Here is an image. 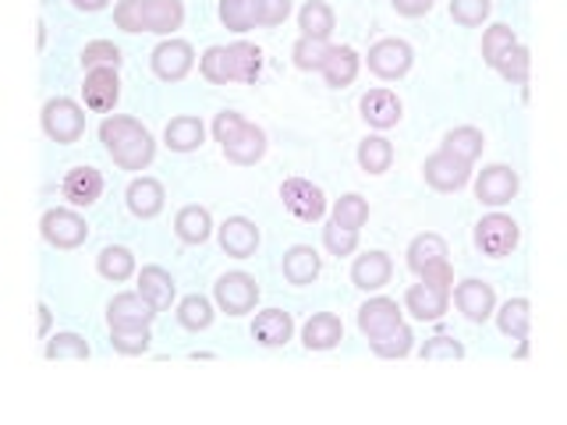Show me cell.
<instances>
[{"mask_svg": "<svg viewBox=\"0 0 567 425\" xmlns=\"http://www.w3.org/2000/svg\"><path fill=\"white\" fill-rule=\"evenodd\" d=\"M330 220H337L341 227H351V230H362L369 224V199L359 191L341 195V199L330 206Z\"/></svg>", "mask_w": 567, "mask_h": 425, "instance_id": "obj_40", "label": "cell"}, {"mask_svg": "<svg viewBox=\"0 0 567 425\" xmlns=\"http://www.w3.org/2000/svg\"><path fill=\"white\" fill-rule=\"evenodd\" d=\"M401 319H404V309L398 305V301L386 298V294H377V291H372L369 301L359 305V330H362L365 341H377V336L390 333Z\"/></svg>", "mask_w": 567, "mask_h": 425, "instance_id": "obj_16", "label": "cell"}, {"mask_svg": "<svg viewBox=\"0 0 567 425\" xmlns=\"http://www.w3.org/2000/svg\"><path fill=\"white\" fill-rule=\"evenodd\" d=\"M182 25H185L182 0H142V32L174 35Z\"/></svg>", "mask_w": 567, "mask_h": 425, "instance_id": "obj_26", "label": "cell"}, {"mask_svg": "<svg viewBox=\"0 0 567 425\" xmlns=\"http://www.w3.org/2000/svg\"><path fill=\"white\" fill-rule=\"evenodd\" d=\"M514 359H528V336H522L518 348H514Z\"/></svg>", "mask_w": 567, "mask_h": 425, "instance_id": "obj_57", "label": "cell"}, {"mask_svg": "<svg viewBox=\"0 0 567 425\" xmlns=\"http://www.w3.org/2000/svg\"><path fill=\"white\" fill-rule=\"evenodd\" d=\"M472 167L475 164H468V159H461L451 149L440 146V149H433L430 156H425L422 177H425V185H430L433 191L451 195V191H461L472 182Z\"/></svg>", "mask_w": 567, "mask_h": 425, "instance_id": "obj_7", "label": "cell"}, {"mask_svg": "<svg viewBox=\"0 0 567 425\" xmlns=\"http://www.w3.org/2000/svg\"><path fill=\"white\" fill-rule=\"evenodd\" d=\"M199 75L209 85H230V82H256L262 75V50L248 40L238 43H217L199 58Z\"/></svg>", "mask_w": 567, "mask_h": 425, "instance_id": "obj_2", "label": "cell"}, {"mask_svg": "<svg viewBox=\"0 0 567 425\" xmlns=\"http://www.w3.org/2000/svg\"><path fill=\"white\" fill-rule=\"evenodd\" d=\"M61 195L68 199V206L89 209L93 203H100V195H103V174L96 167H85V164L71 167L61 182Z\"/></svg>", "mask_w": 567, "mask_h": 425, "instance_id": "obj_22", "label": "cell"}, {"mask_svg": "<svg viewBox=\"0 0 567 425\" xmlns=\"http://www.w3.org/2000/svg\"><path fill=\"white\" fill-rule=\"evenodd\" d=\"M43 354L50 362H61V359H75V362H85L89 354H93V348H89V341L82 333H50L47 336V344H43Z\"/></svg>", "mask_w": 567, "mask_h": 425, "instance_id": "obj_38", "label": "cell"}, {"mask_svg": "<svg viewBox=\"0 0 567 425\" xmlns=\"http://www.w3.org/2000/svg\"><path fill=\"white\" fill-rule=\"evenodd\" d=\"M142 298L150 301L153 305V312L159 315V312H167L171 305H174V298H177V283H174V277L164 270V266H156V262H150V266H142L138 270V288H135Z\"/></svg>", "mask_w": 567, "mask_h": 425, "instance_id": "obj_23", "label": "cell"}, {"mask_svg": "<svg viewBox=\"0 0 567 425\" xmlns=\"http://www.w3.org/2000/svg\"><path fill=\"white\" fill-rule=\"evenodd\" d=\"M404 312H412L419 323H436V319H443V312L451 309V294L447 291H436L430 288V283H412V288L404 291Z\"/></svg>", "mask_w": 567, "mask_h": 425, "instance_id": "obj_24", "label": "cell"}, {"mask_svg": "<svg viewBox=\"0 0 567 425\" xmlns=\"http://www.w3.org/2000/svg\"><path fill=\"white\" fill-rule=\"evenodd\" d=\"M124 203H128L132 217L153 220L167 206V188H164V182H156V177L138 174V177H132V182H128V188H124Z\"/></svg>", "mask_w": 567, "mask_h": 425, "instance_id": "obj_17", "label": "cell"}, {"mask_svg": "<svg viewBox=\"0 0 567 425\" xmlns=\"http://www.w3.org/2000/svg\"><path fill=\"white\" fill-rule=\"evenodd\" d=\"M174 235L182 238L185 245H203V241H209V235H213L209 209L199 206V203L182 206V209H177V217H174Z\"/></svg>", "mask_w": 567, "mask_h": 425, "instance_id": "obj_30", "label": "cell"}, {"mask_svg": "<svg viewBox=\"0 0 567 425\" xmlns=\"http://www.w3.org/2000/svg\"><path fill=\"white\" fill-rule=\"evenodd\" d=\"M323 248H327L330 256H337V259L354 256V252H359V230L341 227L337 220H327L323 224Z\"/></svg>", "mask_w": 567, "mask_h": 425, "instance_id": "obj_43", "label": "cell"}, {"mask_svg": "<svg viewBox=\"0 0 567 425\" xmlns=\"http://www.w3.org/2000/svg\"><path fill=\"white\" fill-rule=\"evenodd\" d=\"M447 241H443L436 230H422V235H415L412 241H408L404 248V262H408V270L419 273L425 262H436V259H447Z\"/></svg>", "mask_w": 567, "mask_h": 425, "instance_id": "obj_34", "label": "cell"}, {"mask_svg": "<svg viewBox=\"0 0 567 425\" xmlns=\"http://www.w3.org/2000/svg\"><path fill=\"white\" fill-rule=\"evenodd\" d=\"M528 68H532V58H528V46L518 40L514 46H507L501 53V61H496L493 71H501V75L511 82V85H525L528 82Z\"/></svg>", "mask_w": 567, "mask_h": 425, "instance_id": "obj_42", "label": "cell"}, {"mask_svg": "<svg viewBox=\"0 0 567 425\" xmlns=\"http://www.w3.org/2000/svg\"><path fill=\"white\" fill-rule=\"evenodd\" d=\"M71 4H75L79 11H89V14H93V11H103L106 4H111V0H71Z\"/></svg>", "mask_w": 567, "mask_h": 425, "instance_id": "obj_55", "label": "cell"}, {"mask_svg": "<svg viewBox=\"0 0 567 425\" xmlns=\"http://www.w3.org/2000/svg\"><path fill=\"white\" fill-rule=\"evenodd\" d=\"M344 341V323L333 312H312L301 326V344L309 351H333Z\"/></svg>", "mask_w": 567, "mask_h": 425, "instance_id": "obj_27", "label": "cell"}, {"mask_svg": "<svg viewBox=\"0 0 567 425\" xmlns=\"http://www.w3.org/2000/svg\"><path fill=\"white\" fill-rule=\"evenodd\" d=\"M369 348H372V354H377V359H404V354L415 351V330L401 319V323L390 330V333L377 336V341H369Z\"/></svg>", "mask_w": 567, "mask_h": 425, "instance_id": "obj_39", "label": "cell"}, {"mask_svg": "<svg viewBox=\"0 0 567 425\" xmlns=\"http://www.w3.org/2000/svg\"><path fill=\"white\" fill-rule=\"evenodd\" d=\"M213 301L206 294H185L177 301V326L188 330V333H199L213 323Z\"/></svg>", "mask_w": 567, "mask_h": 425, "instance_id": "obj_37", "label": "cell"}, {"mask_svg": "<svg viewBox=\"0 0 567 425\" xmlns=\"http://www.w3.org/2000/svg\"><path fill=\"white\" fill-rule=\"evenodd\" d=\"M280 199H284V209L301 224H316L327 217V195L319 185H312L309 177H284Z\"/></svg>", "mask_w": 567, "mask_h": 425, "instance_id": "obj_9", "label": "cell"}, {"mask_svg": "<svg viewBox=\"0 0 567 425\" xmlns=\"http://www.w3.org/2000/svg\"><path fill=\"white\" fill-rule=\"evenodd\" d=\"M220 149H224V156H227L235 167H256L259 159L266 156V149H270V138H266V128H262V124L245 121L241 128H238V135L230 138V142H224Z\"/></svg>", "mask_w": 567, "mask_h": 425, "instance_id": "obj_18", "label": "cell"}, {"mask_svg": "<svg viewBox=\"0 0 567 425\" xmlns=\"http://www.w3.org/2000/svg\"><path fill=\"white\" fill-rule=\"evenodd\" d=\"M518 188H522V177L507 164H489L475 174V199L489 209L507 206L514 195H518Z\"/></svg>", "mask_w": 567, "mask_h": 425, "instance_id": "obj_11", "label": "cell"}, {"mask_svg": "<svg viewBox=\"0 0 567 425\" xmlns=\"http://www.w3.org/2000/svg\"><path fill=\"white\" fill-rule=\"evenodd\" d=\"M412 64H415V50L408 40H398V35H383V40H377L365 53V68L383 82L404 79L408 71H412Z\"/></svg>", "mask_w": 567, "mask_h": 425, "instance_id": "obj_6", "label": "cell"}, {"mask_svg": "<svg viewBox=\"0 0 567 425\" xmlns=\"http://www.w3.org/2000/svg\"><path fill=\"white\" fill-rule=\"evenodd\" d=\"M150 68L159 82H182L195 68V46L177 35H164L150 53Z\"/></svg>", "mask_w": 567, "mask_h": 425, "instance_id": "obj_10", "label": "cell"}, {"mask_svg": "<svg viewBox=\"0 0 567 425\" xmlns=\"http://www.w3.org/2000/svg\"><path fill=\"white\" fill-rule=\"evenodd\" d=\"M280 270L288 283L306 288V283H312L319 277V270H323V256H319L312 245H291L280 259Z\"/></svg>", "mask_w": 567, "mask_h": 425, "instance_id": "obj_28", "label": "cell"}, {"mask_svg": "<svg viewBox=\"0 0 567 425\" xmlns=\"http://www.w3.org/2000/svg\"><path fill=\"white\" fill-rule=\"evenodd\" d=\"M359 71H362L359 50L348 46V43H330L327 58H323V64H319L316 75H323V82L330 89H348L354 79H359Z\"/></svg>", "mask_w": 567, "mask_h": 425, "instance_id": "obj_20", "label": "cell"}, {"mask_svg": "<svg viewBox=\"0 0 567 425\" xmlns=\"http://www.w3.org/2000/svg\"><path fill=\"white\" fill-rule=\"evenodd\" d=\"M82 96L85 106L96 114H111L117 100H121V68L100 64V68H85V82H82Z\"/></svg>", "mask_w": 567, "mask_h": 425, "instance_id": "obj_12", "label": "cell"}, {"mask_svg": "<svg viewBox=\"0 0 567 425\" xmlns=\"http://www.w3.org/2000/svg\"><path fill=\"white\" fill-rule=\"evenodd\" d=\"M440 146L451 149L461 159H468V164H475V159L483 156V149H486V135L478 132L475 124H457V128H451L447 135H443Z\"/></svg>", "mask_w": 567, "mask_h": 425, "instance_id": "obj_36", "label": "cell"}, {"mask_svg": "<svg viewBox=\"0 0 567 425\" xmlns=\"http://www.w3.org/2000/svg\"><path fill=\"white\" fill-rule=\"evenodd\" d=\"M390 164H394V142H390L383 132L365 135L359 142V167L365 174H386Z\"/></svg>", "mask_w": 567, "mask_h": 425, "instance_id": "obj_35", "label": "cell"}, {"mask_svg": "<svg viewBox=\"0 0 567 425\" xmlns=\"http://www.w3.org/2000/svg\"><path fill=\"white\" fill-rule=\"evenodd\" d=\"M96 270H100L103 280H111V283L132 280V277L138 273L135 252H132V248H124V245H106L103 252L96 256Z\"/></svg>", "mask_w": 567, "mask_h": 425, "instance_id": "obj_32", "label": "cell"}, {"mask_svg": "<svg viewBox=\"0 0 567 425\" xmlns=\"http://www.w3.org/2000/svg\"><path fill=\"white\" fill-rule=\"evenodd\" d=\"M100 142H103L106 156L114 159V167L132 170V174L146 170L156 156L153 132L132 114H106L100 121Z\"/></svg>", "mask_w": 567, "mask_h": 425, "instance_id": "obj_1", "label": "cell"}, {"mask_svg": "<svg viewBox=\"0 0 567 425\" xmlns=\"http://www.w3.org/2000/svg\"><path fill=\"white\" fill-rule=\"evenodd\" d=\"M359 114H362V121L369 124L372 132H386V128H398V124H401L404 103H401V96L394 93V89L377 85V89H369V93H362Z\"/></svg>", "mask_w": 567, "mask_h": 425, "instance_id": "obj_13", "label": "cell"}, {"mask_svg": "<svg viewBox=\"0 0 567 425\" xmlns=\"http://www.w3.org/2000/svg\"><path fill=\"white\" fill-rule=\"evenodd\" d=\"M40 124L50 142L58 146H71L85 135V111L71 96H50L40 111Z\"/></svg>", "mask_w": 567, "mask_h": 425, "instance_id": "obj_4", "label": "cell"}, {"mask_svg": "<svg viewBox=\"0 0 567 425\" xmlns=\"http://www.w3.org/2000/svg\"><path fill=\"white\" fill-rule=\"evenodd\" d=\"M518 43V32H514L507 22H493L486 32H483V61L489 64V68H496V61H501V53L507 50V46H514Z\"/></svg>", "mask_w": 567, "mask_h": 425, "instance_id": "obj_44", "label": "cell"}, {"mask_svg": "<svg viewBox=\"0 0 567 425\" xmlns=\"http://www.w3.org/2000/svg\"><path fill=\"white\" fill-rule=\"evenodd\" d=\"M419 280L430 283V288H436V291H447L451 294V288H454V266H451V259L425 262L422 270H419Z\"/></svg>", "mask_w": 567, "mask_h": 425, "instance_id": "obj_51", "label": "cell"}, {"mask_svg": "<svg viewBox=\"0 0 567 425\" xmlns=\"http://www.w3.org/2000/svg\"><path fill=\"white\" fill-rule=\"evenodd\" d=\"M472 241H475V248H478L483 256H489V259H504V256L514 252V248H518V241H522V227H518V220H514V217H507V212L493 209V212H486V217L475 224Z\"/></svg>", "mask_w": 567, "mask_h": 425, "instance_id": "obj_3", "label": "cell"}, {"mask_svg": "<svg viewBox=\"0 0 567 425\" xmlns=\"http://www.w3.org/2000/svg\"><path fill=\"white\" fill-rule=\"evenodd\" d=\"M40 336H43V341L50 336V309L47 305H40Z\"/></svg>", "mask_w": 567, "mask_h": 425, "instance_id": "obj_56", "label": "cell"}, {"mask_svg": "<svg viewBox=\"0 0 567 425\" xmlns=\"http://www.w3.org/2000/svg\"><path fill=\"white\" fill-rule=\"evenodd\" d=\"M422 359L425 362H433V359H447V362H457V359H465V344L461 341H454V336H447V333H436V336H430V341L422 344Z\"/></svg>", "mask_w": 567, "mask_h": 425, "instance_id": "obj_49", "label": "cell"}, {"mask_svg": "<svg viewBox=\"0 0 567 425\" xmlns=\"http://www.w3.org/2000/svg\"><path fill=\"white\" fill-rule=\"evenodd\" d=\"M493 0H451V18L461 29H478L489 18Z\"/></svg>", "mask_w": 567, "mask_h": 425, "instance_id": "obj_46", "label": "cell"}, {"mask_svg": "<svg viewBox=\"0 0 567 425\" xmlns=\"http://www.w3.org/2000/svg\"><path fill=\"white\" fill-rule=\"evenodd\" d=\"M330 43L327 40H309V35H298L295 46H291V61L298 71H319V64H323Z\"/></svg>", "mask_w": 567, "mask_h": 425, "instance_id": "obj_45", "label": "cell"}, {"mask_svg": "<svg viewBox=\"0 0 567 425\" xmlns=\"http://www.w3.org/2000/svg\"><path fill=\"white\" fill-rule=\"evenodd\" d=\"M82 68H100V64H111V68H121V46L111 43V40H93L82 46Z\"/></svg>", "mask_w": 567, "mask_h": 425, "instance_id": "obj_48", "label": "cell"}, {"mask_svg": "<svg viewBox=\"0 0 567 425\" xmlns=\"http://www.w3.org/2000/svg\"><path fill=\"white\" fill-rule=\"evenodd\" d=\"M493 315H496V326H501V333L511 336V341H522V336H528V326H532L528 298H507L504 305L493 309Z\"/></svg>", "mask_w": 567, "mask_h": 425, "instance_id": "obj_33", "label": "cell"}, {"mask_svg": "<svg viewBox=\"0 0 567 425\" xmlns=\"http://www.w3.org/2000/svg\"><path fill=\"white\" fill-rule=\"evenodd\" d=\"M451 298H454L457 312L465 315L468 323H486V319L493 315V309H496V291H493V283L478 280V277L457 280L454 288H451Z\"/></svg>", "mask_w": 567, "mask_h": 425, "instance_id": "obj_14", "label": "cell"}, {"mask_svg": "<svg viewBox=\"0 0 567 425\" xmlns=\"http://www.w3.org/2000/svg\"><path fill=\"white\" fill-rule=\"evenodd\" d=\"M295 336V319L284 309H262L252 319V341L259 348H284Z\"/></svg>", "mask_w": 567, "mask_h": 425, "instance_id": "obj_25", "label": "cell"}, {"mask_svg": "<svg viewBox=\"0 0 567 425\" xmlns=\"http://www.w3.org/2000/svg\"><path fill=\"white\" fill-rule=\"evenodd\" d=\"M213 301H217V309L227 312V315H248L256 309V301H259V283H256L252 273L230 270V273L217 277V283H213Z\"/></svg>", "mask_w": 567, "mask_h": 425, "instance_id": "obj_8", "label": "cell"}, {"mask_svg": "<svg viewBox=\"0 0 567 425\" xmlns=\"http://www.w3.org/2000/svg\"><path fill=\"white\" fill-rule=\"evenodd\" d=\"M153 305L138 291H117L106 301V326L111 330H138V326H153Z\"/></svg>", "mask_w": 567, "mask_h": 425, "instance_id": "obj_15", "label": "cell"}, {"mask_svg": "<svg viewBox=\"0 0 567 425\" xmlns=\"http://www.w3.org/2000/svg\"><path fill=\"white\" fill-rule=\"evenodd\" d=\"M298 29L301 35H309V40H327L337 29V14L327 0H306V4L298 8Z\"/></svg>", "mask_w": 567, "mask_h": 425, "instance_id": "obj_31", "label": "cell"}, {"mask_svg": "<svg viewBox=\"0 0 567 425\" xmlns=\"http://www.w3.org/2000/svg\"><path fill=\"white\" fill-rule=\"evenodd\" d=\"M245 121H248V117H245V114H238V111H220L217 117H213L209 132H213V138H217L220 146H224V142H230V138L238 135V128H241Z\"/></svg>", "mask_w": 567, "mask_h": 425, "instance_id": "obj_53", "label": "cell"}, {"mask_svg": "<svg viewBox=\"0 0 567 425\" xmlns=\"http://www.w3.org/2000/svg\"><path fill=\"white\" fill-rule=\"evenodd\" d=\"M390 277H394V262H390V256L380 252V248H372V252L354 256V262H351V283H354L359 291H365V294L386 288Z\"/></svg>", "mask_w": 567, "mask_h": 425, "instance_id": "obj_21", "label": "cell"}, {"mask_svg": "<svg viewBox=\"0 0 567 425\" xmlns=\"http://www.w3.org/2000/svg\"><path fill=\"white\" fill-rule=\"evenodd\" d=\"M164 142H167V149H174V153H195L206 142L203 117H195V114L171 117L167 128H164Z\"/></svg>", "mask_w": 567, "mask_h": 425, "instance_id": "obj_29", "label": "cell"}, {"mask_svg": "<svg viewBox=\"0 0 567 425\" xmlns=\"http://www.w3.org/2000/svg\"><path fill=\"white\" fill-rule=\"evenodd\" d=\"M217 238H220V248L230 259H252L259 252V241H262L256 220H248V217H227L217 227Z\"/></svg>", "mask_w": 567, "mask_h": 425, "instance_id": "obj_19", "label": "cell"}, {"mask_svg": "<svg viewBox=\"0 0 567 425\" xmlns=\"http://www.w3.org/2000/svg\"><path fill=\"white\" fill-rule=\"evenodd\" d=\"M390 4H394V11L404 18H422V14L433 11L436 0H390Z\"/></svg>", "mask_w": 567, "mask_h": 425, "instance_id": "obj_54", "label": "cell"}, {"mask_svg": "<svg viewBox=\"0 0 567 425\" xmlns=\"http://www.w3.org/2000/svg\"><path fill=\"white\" fill-rule=\"evenodd\" d=\"M217 14H220V25L238 35L259 29L256 25V0H220Z\"/></svg>", "mask_w": 567, "mask_h": 425, "instance_id": "obj_41", "label": "cell"}, {"mask_svg": "<svg viewBox=\"0 0 567 425\" xmlns=\"http://www.w3.org/2000/svg\"><path fill=\"white\" fill-rule=\"evenodd\" d=\"M153 344V330L150 326H138V330H111V348L117 354H146Z\"/></svg>", "mask_w": 567, "mask_h": 425, "instance_id": "obj_47", "label": "cell"}, {"mask_svg": "<svg viewBox=\"0 0 567 425\" xmlns=\"http://www.w3.org/2000/svg\"><path fill=\"white\" fill-rule=\"evenodd\" d=\"M291 8H295V0H256V25L277 29L280 22H288Z\"/></svg>", "mask_w": 567, "mask_h": 425, "instance_id": "obj_50", "label": "cell"}, {"mask_svg": "<svg viewBox=\"0 0 567 425\" xmlns=\"http://www.w3.org/2000/svg\"><path fill=\"white\" fill-rule=\"evenodd\" d=\"M40 235L50 248H61V252H71V248H82L89 241V224L75 206H53L43 212L40 220Z\"/></svg>", "mask_w": 567, "mask_h": 425, "instance_id": "obj_5", "label": "cell"}, {"mask_svg": "<svg viewBox=\"0 0 567 425\" xmlns=\"http://www.w3.org/2000/svg\"><path fill=\"white\" fill-rule=\"evenodd\" d=\"M114 25L121 32H142V0H117Z\"/></svg>", "mask_w": 567, "mask_h": 425, "instance_id": "obj_52", "label": "cell"}]
</instances>
